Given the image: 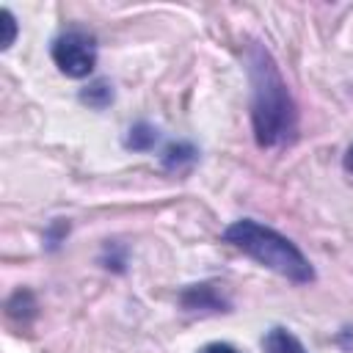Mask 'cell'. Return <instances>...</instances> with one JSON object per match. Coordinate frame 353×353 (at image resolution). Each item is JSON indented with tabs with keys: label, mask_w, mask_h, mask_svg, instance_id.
<instances>
[{
	"label": "cell",
	"mask_w": 353,
	"mask_h": 353,
	"mask_svg": "<svg viewBox=\"0 0 353 353\" xmlns=\"http://www.w3.org/2000/svg\"><path fill=\"white\" fill-rule=\"evenodd\" d=\"M254 85V130L262 146H279L295 135V108L287 85L262 47L251 50L248 61Z\"/></svg>",
	"instance_id": "obj_1"
},
{
	"label": "cell",
	"mask_w": 353,
	"mask_h": 353,
	"mask_svg": "<svg viewBox=\"0 0 353 353\" xmlns=\"http://www.w3.org/2000/svg\"><path fill=\"white\" fill-rule=\"evenodd\" d=\"M226 240L234 243L240 251L254 256L256 262L268 265L270 270L292 279V281H312L314 270L306 262V256L298 251L295 243H290L284 234L256 223V221H237L226 229Z\"/></svg>",
	"instance_id": "obj_2"
},
{
	"label": "cell",
	"mask_w": 353,
	"mask_h": 353,
	"mask_svg": "<svg viewBox=\"0 0 353 353\" xmlns=\"http://www.w3.org/2000/svg\"><path fill=\"white\" fill-rule=\"evenodd\" d=\"M52 58L58 63V69L69 77H85L94 63H97V47L94 39L83 30H69L63 36L55 39L52 44Z\"/></svg>",
	"instance_id": "obj_3"
},
{
	"label": "cell",
	"mask_w": 353,
	"mask_h": 353,
	"mask_svg": "<svg viewBox=\"0 0 353 353\" xmlns=\"http://www.w3.org/2000/svg\"><path fill=\"white\" fill-rule=\"evenodd\" d=\"M265 353H306V350L295 334H290L284 328H273L265 336Z\"/></svg>",
	"instance_id": "obj_4"
},
{
	"label": "cell",
	"mask_w": 353,
	"mask_h": 353,
	"mask_svg": "<svg viewBox=\"0 0 353 353\" xmlns=\"http://www.w3.org/2000/svg\"><path fill=\"white\" fill-rule=\"evenodd\" d=\"M182 301H185L188 309H204V306L218 309V306H223V301L215 295V290H212L210 284H204V287H193L190 292L182 295Z\"/></svg>",
	"instance_id": "obj_5"
},
{
	"label": "cell",
	"mask_w": 353,
	"mask_h": 353,
	"mask_svg": "<svg viewBox=\"0 0 353 353\" xmlns=\"http://www.w3.org/2000/svg\"><path fill=\"white\" fill-rule=\"evenodd\" d=\"M154 141H157V130L149 124H135L127 135V146H132V149H149Z\"/></svg>",
	"instance_id": "obj_6"
},
{
	"label": "cell",
	"mask_w": 353,
	"mask_h": 353,
	"mask_svg": "<svg viewBox=\"0 0 353 353\" xmlns=\"http://www.w3.org/2000/svg\"><path fill=\"white\" fill-rule=\"evenodd\" d=\"M80 99L83 102H88V105H94V108H105L110 99H113V91H110V85L108 83H94V85H88V91H83L80 94Z\"/></svg>",
	"instance_id": "obj_7"
},
{
	"label": "cell",
	"mask_w": 353,
	"mask_h": 353,
	"mask_svg": "<svg viewBox=\"0 0 353 353\" xmlns=\"http://www.w3.org/2000/svg\"><path fill=\"white\" fill-rule=\"evenodd\" d=\"M193 157H196V152L185 143H171L165 149V165L168 168H179L182 163H193Z\"/></svg>",
	"instance_id": "obj_8"
},
{
	"label": "cell",
	"mask_w": 353,
	"mask_h": 353,
	"mask_svg": "<svg viewBox=\"0 0 353 353\" xmlns=\"http://www.w3.org/2000/svg\"><path fill=\"white\" fill-rule=\"evenodd\" d=\"M0 19H3V39H0V47H3V50H8V47H11V41H14V33H17V22H14L11 11H3V14H0Z\"/></svg>",
	"instance_id": "obj_9"
},
{
	"label": "cell",
	"mask_w": 353,
	"mask_h": 353,
	"mask_svg": "<svg viewBox=\"0 0 353 353\" xmlns=\"http://www.w3.org/2000/svg\"><path fill=\"white\" fill-rule=\"evenodd\" d=\"M199 353H237L232 345H221V342H215V345H207V347H201Z\"/></svg>",
	"instance_id": "obj_10"
},
{
	"label": "cell",
	"mask_w": 353,
	"mask_h": 353,
	"mask_svg": "<svg viewBox=\"0 0 353 353\" xmlns=\"http://www.w3.org/2000/svg\"><path fill=\"white\" fill-rule=\"evenodd\" d=\"M345 168L347 171H353V146L347 149V154H345Z\"/></svg>",
	"instance_id": "obj_11"
}]
</instances>
